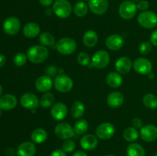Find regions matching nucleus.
Returning <instances> with one entry per match:
<instances>
[{
  "mask_svg": "<svg viewBox=\"0 0 157 156\" xmlns=\"http://www.w3.org/2000/svg\"><path fill=\"white\" fill-rule=\"evenodd\" d=\"M53 12L60 18H67L71 15L72 6L68 0H55L52 5Z\"/></svg>",
  "mask_w": 157,
  "mask_h": 156,
  "instance_id": "2",
  "label": "nucleus"
},
{
  "mask_svg": "<svg viewBox=\"0 0 157 156\" xmlns=\"http://www.w3.org/2000/svg\"><path fill=\"white\" fill-rule=\"evenodd\" d=\"M88 129V122L85 119H79L74 125L75 132L78 135H84Z\"/></svg>",
  "mask_w": 157,
  "mask_h": 156,
  "instance_id": "34",
  "label": "nucleus"
},
{
  "mask_svg": "<svg viewBox=\"0 0 157 156\" xmlns=\"http://www.w3.org/2000/svg\"><path fill=\"white\" fill-rule=\"evenodd\" d=\"M152 48H153V44L151 43L148 42V41H144L140 44L138 50L141 54L147 55L151 52Z\"/></svg>",
  "mask_w": 157,
  "mask_h": 156,
  "instance_id": "36",
  "label": "nucleus"
},
{
  "mask_svg": "<svg viewBox=\"0 0 157 156\" xmlns=\"http://www.w3.org/2000/svg\"><path fill=\"white\" fill-rule=\"evenodd\" d=\"M133 67V63H132L130 58L127 57H121L118 58L117 61L115 63V68L116 70L121 74H126L129 73Z\"/></svg>",
  "mask_w": 157,
  "mask_h": 156,
  "instance_id": "19",
  "label": "nucleus"
},
{
  "mask_svg": "<svg viewBox=\"0 0 157 156\" xmlns=\"http://www.w3.org/2000/svg\"><path fill=\"white\" fill-rule=\"evenodd\" d=\"M140 137L144 142H153L157 139V126L154 125H146L140 128Z\"/></svg>",
  "mask_w": 157,
  "mask_h": 156,
  "instance_id": "14",
  "label": "nucleus"
},
{
  "mask_svg": "<svg viewBox=\"0 0 157 156\" xmlns=\"http://www.w3.org/2000/svg\"><path fill=\"white\" fill-rule=\"evenodd\" d=\"M131 1H133V2H139V1H140V0H131Z\"/></svg>",
  "mask_w": 157,
  "mask_h": 156,
  "instance_id": "51",
  "label": "nucleus"
},
{
  "mask_svg": "<svg viewBox=\"0 0 157 156\" xmlns=\"http://www.w3.org/2000/svg\"><path fill=\"white\" fill-rule=\"evenodd\" d=\"M145 149L138 143H131L127 148V156H145Z\"/></svg>",
  "mask_w": 157,
  "mask_h": 156,
  "instance_id": "27",
  "label": "nucleus"
},
{
  "mask_svg": "<svg viewBox=\"0 0 157 156\" xmlns=\"http://www.w3.org/2000/svg\"><path fill=\"white\" fill-rule=\"evenodd\" d=\"M45 73L48 76H51V77H52V76H54L57 73L56 67L54 65L49 66V67H48L47 68H46Z\"/></svg>",
  "mask_w": 157,
  "mask_h": 156,
  "instance_id": "40",
  "label": "nucleus"
},
{
  "mask_svg": "<svg viewBox=\"0 0 157 156\" xmlns=\"http://www.w3.org/2000/svg\"><path fill=\"white\" fill-rule=\"evenodd\" d=\"M115 127L114 125L110 122H103L98 126L96 128V136L102 140H108L112 138L114 135Z\"/></svg>",
  "mask_w": 157,
  "mask_h": 156,
  "instance_id": "9",
  "label": "nucleus"
},
{
  "mask_svg": "<svg viewBox=\"0 0 157 156\" xmlns=\"http://www.w3.org/2000/svg\"><path fill=\"white\" fill-rule=\"evenodd\" d=\"M106 46L111 50H119L124 44V40L120 35L113 34L110 35L106 39Z\"/></svg>",
  "mask_w": 157,
  "mask_h": 156,
  "instance_id": "17",
  "label": "nucleus"
},
{
  "mask_svg": "<svg viewBox=\"0 0 157 156\" xmlns=\"http://www.w3.org/2000/svg\"><path fill=\"white\" fill-rule=\"evenodd\" d=\"M44 13H45L46 15H49V16H50V15H52V13H54L53 9H51V8L47 7L45 10H44Z\"/></svg>",
  "mask_w": 157,
  "mask_h": 156,
  "instance_id": "47",
  "label": "nucleus"
},
{
  "mask_svg": "<svg viewBox=\"0 0 157 156\" xmlns=\"http://www.w3.org/2000/svg\"><path fill=\"white\" fill-rule=\"evenodd\" d=\"M21 28V22L16 17L11 16L6 18L3 23V30L9 35H15Z\"/></svg>",
  "mask_w": 157,
  "mask_h": 156,
  "instance_id": "11",
  "label": "nucleus"
},
{
  "mask_svg": "<svg viewBox=\"0 0 157 156\" xmlns=\"http://www.w3.org/2000/svg\"><path fill=\"white\" fill-rule=\"evenodd\" d=\"M75 142L72 139H67L62 145V150L66 153H71L75 149Z\"/></svg>",
  "mask_w": 157,
  "mask_h": 156,
  "instance_id": "38",
  "label": "nucleus"
},
{
  "mask_svg": "<svg viewBox=\"0 0 157 156\" xmlns=\"http://www.w3.org/2000/svg\"><path fill=\"white\" fill-rule=\"evenodd\" d=\"M39 42L44 47L53 46L55 44V38L49 32H43L39 35Z\"/></svg>",
  "mask_w": 157,
  "mask_h": 156,
  "instance_id": "31",
  "label": "nucleus"
},
{
  "mask_svg": "<svg viewBox=\"0 0 157 156\" xmlns=\"http://www.w3.org/2000/svg\"><path fill=\"white\" fill-rule=\"evenodd\" d=\"M136 7H137V10L144 12V11L148 10L149 7H150V4H149L148 1H147V0H140L136 4Z\"/></svg>",
  "mask_w": 157,
  "mask_h": 156,
  "instance_id": "39",
  "label": "nucleus"
},
{
  "mask_svg": "<svg viewBox=\"0 0 157 156\" xmlns=\"http://www.w3.org/2000/svg\"><path fill=\"white\" fill-rule=\"evenodd\" d=\"M119 15L125 20L132 19L137 12L136 4L131 0H126L121 3L119 6Z\"/></svg>",
  "mask_w": 157,
  "mask_h": 156,
  "instance_id": "5",
  "label": "nucleus"
},
{
  "mask_svg": "<svg viewBox=\"0 0 157 156\" xmlns=\"http://www.w3.org/2000/svg\"><path fill=\"white\" fill-rule=\"evenodd\" d=\"M36 153V147L32 142H22L18 145L16 154L18 156H34Z\"/></svg>",
  "mask_w": 157,
  "mask_h": 156,
  "instance_id": "18",
  "label": "nucleus"
},
{
  "mask_svg": "<svg viewBox=\"0 0 157 156\" xmlns=\"http://www.w3.org/2000/svg\"><path fill=\"white\" fill-rule=\"evenodd\" d=\"M55 133L57 137L60 139H70L75 136L74 128L67 122H60L55 128Z\"/></svg>",
  "mask_w": 157,
  "mask_h": 156,
  "instance_id": "10",
  "label": "nucleus"
},
{
  "mask_svg": "<svg viewBox=\"0 0 157 156\" xmlns=\"http://www.w3.org/2000/svg\"><path fill=\"white\" fill-rule=\"evenodd\" d=\"M77 61H78V64L81 65L87 66L90 62V58L85 52H81L77 56Z\"/></svg>",
  "mask_w": 157,
  "mask_h": 156,
  "instance_id": "37",
  "label": "nucleus"
},
{
  "mask_svg": "<svg viewBox=\"0 0 157 156\" xmlns=\"http://www.w3.org/2000/svg\"><path fill=\"white\" fill-rule=\"evenodd\" d=\"M17 105V99L12 94H5L0 97V107L3 110H13Z\"/></svg>",
  "mask_w": 157,
  "mask_h": 156,
  "instance_id": "22",
  "label": "nucleus"
},
{
  "mask_svg": "<svg viewBox=\"0 0 157 156\" xmlns=\"http://www.w3.org/2000/svg\"><path fill=\"white\" fill-rule=\"evenodd\" d=\"M154 74H153V73H152V72H151V73H149V74H148V77L149 78H150V79H153V78H154Z\"/></svg>",
  "mask_w": 157,
  "mask_h": 156,
  "instance_id": "49",
  "label": "nucleus"
},
{
  "mask_svg": "<svg viewBox=\"0 0 157 156\" xmlns=\"http://www.w3.org/2000/svg\"><path fill=\"white\" fill-rule=\"evenodd\" d=\"M87 5L90 10L98 15L105 13L109 8L108 0H89Z\"/></svg>",
  "mask_w": 157,
  "mask_h": 156,
  "instance_id": "13",
  "label": "nucleus"
},
{
  "mask_svg": "<svg viewBox=\"0 0 157 156\" xmlns=\"http://www.w3.org/2000/svg\"><path fill=\"white\" fill-rule=\"evenodd\" d=\"M72 156H87V154L83 151H77L74 153Z\"/></svg>",
  "mask_w": 157,
  "mask_h": 156,
  "instance_id": "46",
  "label": "nucleus"
},
{
  "mask_svg": "<svg viewBox=\"0 0 157 156\" xmlns=\"http://www.w3.org/2000/svg\"><path fill=\"white\" fill-rule=\"evenodd\" d=\"M39 25L35 22H29L23 28V34L28 38H35L40 34Z\"/></svg>",
  "mask_w": 157,
  "mask_h": 156,
  "instance_id": "23",
  "label": "nucleus"
},
{
  "mask_svg": "<svg viewBox=\"0 0 157 156\" xmlns=\"http://www.w3.org/2000/svg\"><path fill=\"white\" fill-rule=\"evenodd\" d=\"M88 5L85 2L83 1H79L75 5L73 8L74 13L75 14V15H77L78 17L80 18H82L84 17L88 12Z\"/></svg>",
  "mask_w": 157,
  "mask_h": 156,
  "instance_id": "29",
  "label": "nucleus"
},
{
  "mask_svg": "<svg viewBox=\"0 0 157 156\" xmlns=\"http://www.w3.org/2000/svg\"><path fill=\"white\" fill-rule=\"evenodd\" d=\"M80 144H81V148H84V150H87V151L94 150L98 145V137L94 135L86 134L81 139Z\"/></svg>",
  "mask_w": 157,
  "mask_h": 156,
  "instance_id": "20",
  "label": "nucleus"
},
{
  "mask_svg": "<svg viewBox=\"0 0 157 156\" xmlns=\"http://www.w3.org/2000/svg\"><path fill=\"white\" fill-rule=\"evenodd\" d=\"M81 1H83V2H88L89 0H81Z\"/></svg>",
  "mask_w": 157,
  "mask_h": 156,
  "instance_id": "52",
  "label": "nucleus"
},
{
  "mask_svg": "<svg viewBox=\"0 0 157 156\" xmlns=\"http://www.w3.org/2000/svg\"><path fill=\"white\" fill-rule=\"evenodd\" d=\"M40 106H42L43 108H48L54 105L55 102V96L51 92H47L44 93L40 98Z\"/></svg>",
  "mask_w": 157,
  "mask_h": 156,
  "instance_id": "32",
  "label": "nucleus"
},
{
  "mask_svg": "<svg viewBox=\"0 0 157 156\" xmlns=\"http://www.w3.org/2000/svg\"><path fill=\"white\" fill-rule=\"evenodd\" d=\"M38 1H39L40 4L44 7H49L54 3V0H38Z\"/></svg>",
  "mask_w": 157,
  "mask_h": 156,
  "instance_id": "44",
  "label": "nucleus"
},
{
  "mask_svg": "<svg viewBox=\"0 0 157 156\" xmlns=\"http://www.w3.org/2000/svg\"><path fill=\"white\" fill-rule=\"evenodd\" d=\"M28 58L27 55L23 52H18L14 56L13 62L17 67H22L26 64Z\"/></svg>",
  "mask_w": 157,
  "mask_h": 156,
  "instance_id": "35",
  "label": "nucleus"
},
{
  "mask_svg": "<svg viewBox=\"0 0 157 156\" xmlns=\"http://www.w3.org/2000/svg\"><path fill=\"white\" fill-rule=\"evenodd\" d=\"M2 86L0 85V97L2 96Z\"/></svg>",
  "mask_w": 157,
  "mask_h": 156,
  "instance_id": "50",
  "label": "nucleus"
},
{
  "mask_svg": "<svg viewBox=\"0 0 157 156\" xmlns=\"http://www.w3.org/2000/svg\"><path fill=\"white\" fill-rule=\"evenodd\" d=\"M55 48L62 55H70L76 50V41L71 38H62L55 44Z\"/></svg>",
  "mask_w": 157,
  "mask_h": 156,
  "instance_id": "3",
  "label": "nucleus"
},
{
  "mask_svg": "<svg viewBox=\"0 0 157 156\" xmlns=\"http://www.w3.org/2000/svg\"><path fill=\"white\" fill-rule=\"evenodd\" d=\"M98 35L96 32L88 30L84 33L83 36V43L87 47H93L98 44Z\"/></svg>",
  "mask_w": 157,
  "mask_h": 156,
  "instance_id": "25",
  "label": "nucleus"
},
{
  "mask_svg": "<svg viewBox=\"0 0 157 156\" xmlns=\"http://www.w3.org/2000/svg\"><path fill=\"white\" fill-rule=\"evenodd\" d=\"M1 112H2V109L1 107H0V116H1Z\"/></svg>",
  "mask_w": 157,
  "mask_h": 156,
  "instance_id": "53",
  "label": "nucleus"
},
{
  "mask_svg": "<svg viewBox=\"0 0 157 156\" xmlns=\"http://www.w3.org/2000/svg\"><path fill=\"white\" fill-rule=\"evenodd\" d=\"M133 67L135 71L141 75H148L153 70V64L145 58H136L133 62Z\"/></svg>",
  "mask_w": 157,
  "mask_h": 156,
  "instance_id": "8",
  "label": "nucleus"
},
{
  "mask_svg": "<svg viewBox=\"0 0 157 156\" xmlns=\"http://www.w3.org/2000/svg\"><path fill=\"white\" fill-rule=\"evenodd\" d=\"M54 85V81L52 80V77L48 75H43L37 78L35 80V88L38 92L41 93H47L52 88Z\"/></svg>",
  "mask_w": 157,
  "mask_h": 156,
  "instance_id": "15",
  "label": "nucleus"
},
{
  "mask_svg": "<svg viewBox=\"0 0 157 156\" xmlns=\"http://www.w3.org/2000/svg\"><path fill=\"white\" fill-rule=\"evenodd\" d=\"M132 126L134 127L135 128H141L144 125H143V121L140 118H134L132 120Z\"/></svg>",
  "mask_w": 157,
  "mask_h": 156,
  "instance_id": "41",
  "label": "nucleus"
},
{
  "mask_svg": "<svg viewBox=\"0 0 157 156\" xmlns=\"http://www.w3.org/2000/svg\"><path fill=\"white\" fill-rule=\"evenodd\" d=\"M107 156H114V155H113V154H108V155H107Z\"/></svg>",
  "mask_w": 157,
  "mask_h": 156,
  "instance_id": "54",
  "label": "nucleus"
},
{
  "mask_svg": "<svg viewBox=\"0 0 157 156\" xmlns=\"http://www.w3.org/2000/svg\"><path fill=\"white\" fill-rule=\"evenodd\" d=\"M21 105L27 110H35L40 105L38 96L32 93H24L20 98Z\"/></svg>",
  "mask_w": 157,
  "mask_h": 156,
  "instance_id": "12",
  "label": "nucleus"
},
{
  "mask_svg": "<svg viewBox=\"0 0 157 156\" xmlns=\"http://www.w3.org/2000/svg\"><path fill=\"white\" fill-rule=\"evenodd\" d=\"M143 103L147 108L156 110L157 108V96L153 93H147L143 97Z\"/></svg>",
  "mask_w": 157,
  "mask_h": 156,
  "instance_id": "30",
  "label": "nucleus"
},
{
  "mask_svg": "<svg viewBox=\"0 0 157 156\" xmlns=\"http://www.w3.org/2000/svg\"><path fill=\"white\" fill-rule=\"evenodd\" d=\"M110 57L108 52L101 50L96 51L91 58V64L94 67L98 69L105 68L108 66Z\"/></svg>",
  "mask_w": 157,
  "mask_h": 156,
  "instance_id": "7",
  "label": "nucleus"
},
{
  "mask_svg": "<svg viewBox=\"0 0 157 156\" xmlns=\"http://www.w3.org/2000/svg\"><path fill=\"white\" fill-rule=\"evenodd\" d=\"M6 154H7V155L9 156H12L14 155V154H15V151H14L13 148H9L6 150Z\"/></svg>",
  "mask_w": 157,
  "mask_h": 156,
  "instance_id": "48",
  "label": "nucleus"
},
{
  "mask_svg": "<svg viewBox=\"0 0 157 156\" xmlns=\"http://www.w3.org/2000/svg\"><path fill=\"white\" fill-rule=\"evenodd\" d=\"M48 139V133L44 128H35L31 134V139L34 143L41 144Z\"/></svg>",
  "mask_w": 157,
  "mask_h": 156,
  "instance_id": "26",
  "label": "nucleus"
},
{
  "mask_svg": "<svg viewBox=\"0 0 157 156\" xmlns=\"http://www.w3.org/2000/svg\"><path fill=\"white\" fill-rule=\"evenodd\" d=\"M137 21L140 26L147 29H151L157 26V15L152 11H144L138 15Z\"/></svg>",
  "mask_w": 157,
  "mask_h": 156,
  "instance_id": "4",
  "label": "nucleus"
},
{
  "mask_svg": "<svg viewBox=\"0 0 157 156\" xmlns=\"http://www.w3.org/2000/svg\"><path fill=\"white\" fill-rule=\"evenodd\" d=\"M150 43L155 47H157V29L153 31L150 35Z\"/></svg>",
  "mask_w": 157,
  "mask_h": 156,
  "instance_id": "42",
  "label": "nucleus"
},
{
  "mask_svg": "<svg viewBox=\"0 0 157 156\" xmlns=\"http://www.w3.org/2000/svg\"><path fill=\"white\" fill-rule=\"evenodd\" d=\"M54 86L58 92L65 93H68L72 90L74 82L70 76L61 74L55 77L54 80Z\"/></svg>",
  "mask_w": 157,
  "mask_h": 156,
  "instance_id": "6",
  "label": "nucleus"
},
{
  "mask_svg": "<svg viewBox=\"0 0 157 156\" xmlns=\"http://www.w3.org/2000/svg\"><path fill=\"white\" fill-rule=\"evenodd\" d=\"M50 156H67V154L62 149H56L52 151Z\"/></svg>",
  "mask_w": 157,
  "mask_h": 156,
  "instance_id": "43",
  "label": "nucleus"
},
{
  "mask_svg": "<svg viewBox=\"0 0 157 156\" xmlns=\"http://www.w3.org/2000/svg\"><path fill=\"white\" fill-rule=\"evenodd\" d=\"M67 107L64 102H58L54 104L51 109V115L55 120H62L66 117Z\"/></svg>",
  "mask_w": 157,
  "mask_h": 156,
  "instance_id": "16",
  "label": "nucleus"
},
{
  "mask_svg": "<svg viewBox=\"0 0 157 156\" xmlns=\"http://www.w3.org/2000/svg\"><path fill=\"white\" fill-rule=\"evenodd\" d=\"M84 112H85V106L81 101H76L72 104L71 114L73 118L79 119L84 114Z\"/></svg>",
  "mask_w": 157,
  "mask_h": 156,
  "instance_id": "28",
  "label": "nucleus"
},
{
  "mask_svg": "<svg viewBox=\"0 0 157 156\" xmlns=\"http://www.w3.org/2000/svg\"><path fill=\"white\" fill-rule=\"evenodd\" d=\"M106 81L109 87L112 88H118L123 84V78L118 72H110L107 75Z\"/></svg>",
  "mask_w": 157,
  "mask_h": 156,
  "instance_id": "24",
  "label": "nucleus"
},
{
  "mask_svg": "<svg viewBox=\"0 0 157 156\" xmlns=\"http://www.w3.org/2000/svg\"><path fill=\"white\" fill-rule=\"evenodd\" d=\"M123 136L127 142H134L139 138V132L134 127H128L124 130Z\"/></svg>",
  "mask_w": 157,
  "mask_h": 156,
  "instance_id": "33",
  "label": "nucleus"
},
{
  "mask_svg": "<svg viewBox=\"0 0 157 156\" xmlns=\"http://www.w3.org/2000/svg\"><path fill=\"white\" fill-rule=\"evenodd\" d=\"M6 62V58L5 55L0 54V67H2Z\"/></svg>",
  "mask_w": 157,
  "mask_h": 156,
  "instance_id": "45",
  "label": "nucleus"
},
{
  "mask_svg": "<svg viewBox=\"0 0 157 156\" xmlns=\"http://www.w3.org/2000/svg\"><path fill=\"white\" fill-rule=\"evenodd\" d=\"M155 156H157V152H156V154H155Z\"/></svg>",
  "mask_w": 157,
  "mask_h": 156,
  "instance_id": "55",
  "label": "nucleus"
},
{
  "mask_svg": "<svg viewBox=\"0 0 157 156\" xmlns=\"http://www.w3.org/2000/svg\"><path fill=\"white\" fill-rule=\"evenodd\" d=\"M48 49L43 45H33L27 50L28 60L33 64H41L48 58Z\"/></svg>",
  "mask_w": 157,
  "mask_h": 156,
  "instance_id": "1",
  "label": "nucleus"
},
{
  "mask_svg": "<svg viewBox=\"0 0 157 156\" xmlns=\"http://www.w3.org/2000/svg\"><path fill=\"white\" fill-rule=\"evenodd\" d=\"M124 101V95L120 92H112L108 95L107 98V103L110 107L117 109L123 105Z\"/></svg>",
  "mask_w": 157,
  "mask_h": 156,
  "instance_id": "21",
  "label": "nucleus"
}]
</instances>
